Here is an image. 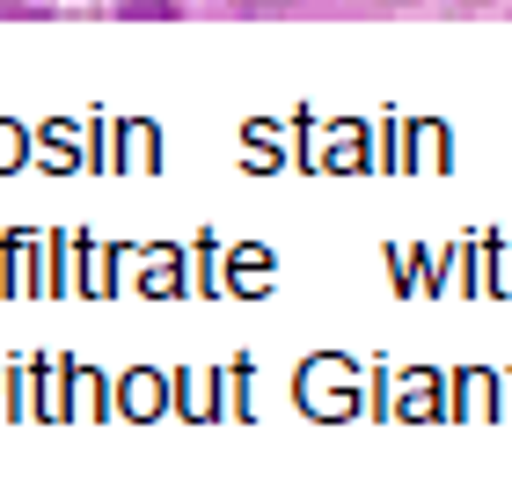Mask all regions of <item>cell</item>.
Masks as SVG:
<instances>
[{"label": "cell", "instance_id": "6da1fadb", "mask_svg": "<svg viewBox=\"0 0 512 490\" xmlns=\"http://www.w3.org/2000/svg\"><path fill=\"white\" fill-rule=\"evenodd\" d=\"M125 15H176V0H118Z\"/></svg>", "mask_w": 512, "mask_h": 490}]
</instances>
